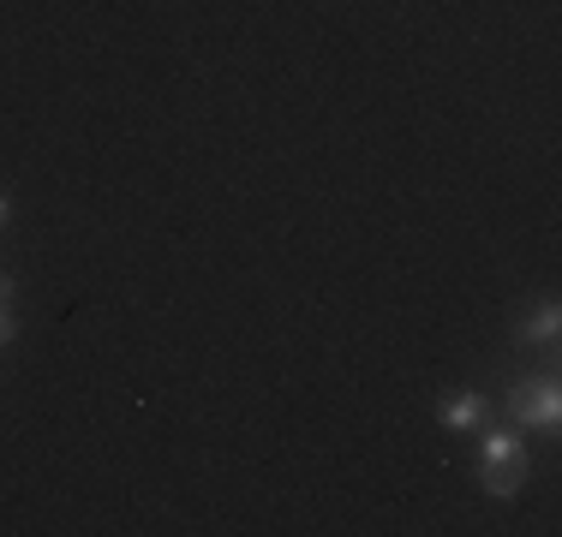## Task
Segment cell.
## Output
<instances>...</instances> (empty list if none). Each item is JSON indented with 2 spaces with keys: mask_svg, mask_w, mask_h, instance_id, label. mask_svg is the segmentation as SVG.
<instances>
[{
  "mask_svg": "<svg viewBox=\"0 0 562 537\" xmlns=\"http://www.w3.org/2000/svg\"><path fill=\"white\" fill-rule=\"evenodd\" d=\"M485 466H520L527 472L532 454H527V436L515 424H479V472Z\"/></svg>",
  "mask_w": 562,
  "mask_h": 537,
  "instance_id": "cell-3",
  "label": "cell"
},
{
  "mask_svg": "<svg viewBox=\"0 0 562 537\" xmlns=\"http://www.w3.org/2000/svg\"><path fill=\"white\" fill-rule=\"evenodd\" d=\"M479 490H485L491 502H515V495L527 490V472H520V466H485V472H479Z\"/></svg>",
  "mask_w": 562,
  "mask_h": 537,
  "instance_id": "cell-5",
  "label": "cell"
},
{
  "mask_svg": "<svg viewBox=\"0 0 562 537\" xmlns=\"http://www.w3.org/2000/svg\"><path fill=\"white\" fill-rule=\"evenodd\" d=\"M557 334H562V305L557 299H539L527 317L515 322V346H544V353H551Z\"/></svg>",
  "mask_w": 562,
  "mask_h": 537,
  "instance_id": "cell-4",
  "label": "cell"
},
{
  "mask_svg": "<svg viewBox=\"0 0 562 537\" xmlns=\"http://www.w3.org/2000/svg\"><path fill=\"white\" fill-rule=\"evenodd\" d=\"M7 221H12V197L0 192V227H7Z\"/></svg>",
  "mask_w": 562,
  "mask_h": 537,
  "instance_id": "cell-7",
  "label": "cell"
},
{
  "mask_svg": "<svg viewBox=\"0 0 562 537\" xmlns=\"http://www.w3.org/2000/svg\"><path fill=\"white\" fill-rule=\"evenodd\" d=\"M19 341V317H12V299H0V353Z\"/></svg>",
  "mask_w": 562,
  "mask_h": 537,
  "instance_id": "cell-6",
  "label": "cell"
},
{
  "mask_svg": "<svg viewBox=\"0 0 562 537\" xmlns=\"http://www.w3.org/2000/svg\"><path fill=\"white\" fill-rule=\"evenodd\" d=\"M503 412H508V424L515 430H551L562 424V382L551 370L544 376H520V382H508V395H503Z\"/></svg>",
  "mask_w": 562,
  "mask_h": 537,
  "instance_id": "cell-1",
  "label": "cell"
},
{
  "mask_svg": "<svg viewBox=\"0 0 562 537\" xmlns=\"http://www.w3.org/2000/svg\"><path fill=\"white\" fill-rule=\"evenodd\" d=\"M479 424H491V395H479V388H454V395L437 400V430H449V436H473Z\"/></svg>",
  "mask_w": 562,
  "mask_h": 537,
  "instance_id": "cell-2",
  "label": "cell"
}]
</instances>
